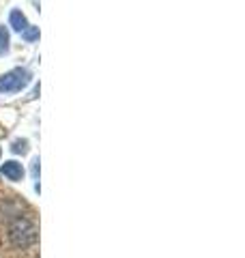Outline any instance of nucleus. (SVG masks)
<instances>
[{
    "label": "nucleus",
    "mask_w": 245,
    "mask_h": 258,
    "mask_svg": "<svg viewBox=\"0 0 245 258\" xmlns=\"http://www.w3.org/2000/svg\"><path fill=\"white\" fill-rule=\"evenodd\" d=\"M22 37L26 39V41H35V39L39 37V28H37V26H28L26 30L22 32Z\"/></svg>",
    "instance_id": "nucleus-6"
},
{
    "label": "nucleus",
    "mask_w": 245,
    "mask_h": 258,
    "mask_svg": "<svg viewBox=\"0 0 245 258\" xmlns=\"http://www.w3.org/2000/svg\"><path fill=\"white\" fill-rule=\"evenodd\" d=\"M30 84V71L28 69H11L5 76H0V93H18Z\"/></svg>",
    "instance_id": "nucleus-2"
},
{
    "label": "nucleus",
    "mask_w": 245,
    "mask_h": 258,
    "mask_svg": "<svg viewBox=\"0 0 245 258\" xmlns=\"http://www.w3.org/2000/svg\"><path fill=\"white\" fill-rule=\"evenodd\" d=\"M9 239L15 247H28L37 241V228L35 224L26 217H18V220H13V224L9 226Z\"/></svg>",
    "instance_id": "nucleus-1"
},
{
    "label": "nucleus",
    "mask_w": 245,
    "mask_h": 258,
    "mask_svg": "<svg viewBox=\"0 0 245 258\" xmlns=\"http://www.w3.org/2000/svg\"><path fill=\"white\" fill-rule=\"evenodd\" d=\"M3 174L7 176V179H11V181H20L24 176V168H22V164H18V161H5Z\"/></svg>",
    "instance_id": "nucleus-3"
},
{
    "label": "nucleus",
    "mask_w": 245,
    "mask_h": 258,
    "mask_svg": "<svg viewBox=\"0 0 245 258\" xmlns=\"http://www.w3.org/2000/svg\"><path fill=\"white\" fill-rule=\"evenodd\" d=\"M7 52H9V30L0 26V56H5Z\"/></svg>",
    "instance_id": "nucleus-5"
},
{
    "label": "nucleus",
    "mask_w": 245,
    "mask_h": 258,
    "mask_svg": "<svg viewBox=\"0 0 245 258\" xmlns=\"http://www.w3.org/2000/svg\"><path fill=\"white\" fill-rule=\"evenodd\" d=\"M13 151L15 153H26V140H15L13 142Z\"/></svg>",
    "instance_id": "nucleus-7"
},
{
    "label": "nucleus",
    "mask_w": 245,
    "mask_h": 258,
    "mask_svg": "<svg viewBox=\"0 0 245 258\" xmlns=\"http://www.w3.org/2000/svg\"><path fill=\"white\" fill-rule=\"evenodd\" d=\"M9 26L13 30H18V32H24L28 28V24H26V18H24V13L18 11V9H13L11 15H9Z\"/></svg>",
    "instance_id": "nucleus-4"
}]
</instances>
